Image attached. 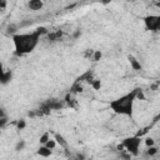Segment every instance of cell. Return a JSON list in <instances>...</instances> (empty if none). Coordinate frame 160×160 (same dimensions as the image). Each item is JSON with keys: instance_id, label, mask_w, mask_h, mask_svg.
I'll use <instances>...</instances> for the list:
<instances>
[{"instance_id": "1", "label": "cell", "mask_w": 160, "mask_h": 160, "mask_svg": "<svg viewBox=\"0 0 160 160\" xmlns=\"http://www.w3.org/2000/svg\"><path fill=\"white\" fill-rule=\"evenodd\" d=\"M49 30L44 26L36 28L31 32H22V34H15L12 35V44H14V52L18 56H24L35 50V48L40 42V38L42 35H46Z\"/></svg>"}, {"instance_id": "2", "label": "cell", "mask_w": 160, "mask_h": 160, "mask_svg": "<svg viewBox=\"0 0 160 160\" xmlns=\"http://www.w3.org/2000/svg\"><path fill=\"white\" fill-rule=\"evenodd\" d=\"M136 91H138V89H134L130 92H126L125 95L110 101L109 108L118 115L131 118L132 112H134V104L136 101Z\"/></svg>"}, {"instance_id": "3", "label": "cell", "mask_w": 160, "mask_h": 160, "mask_svg": "<svg viewBox=\"0 0 160 160\" xmlns=\"http://www.w3.org/2000/svg\"><path fill=\"white\" fill-rule=\"evenodd\" d=\"M141 136L139 135H134V136H130V138H125L121 144L125 149L126 152H129L131 156H138L139 155V151H140V146H141Z\"/></svg>"}, {"instance_id": "4", "label": "cell", "mask_w": 160, "mask_h": 160, "mask_svg": "<svg viewBox=\"0 0 160 160\" xmlns=\"http://www.w3.org/2000/svg\"><path fill=\"white\" fill-rule=\"evenodd\" d=\"M144 25H145V29L149 30V31H159L160 29V16L159 15H146L144 19Z\"/></svg>"}, {"instance_id": "5", "label": "cell", "mask_w": 160, "mask_h": 160, "mask_svg": "<svg viewBox=\"0 0 160 160\" xmlns=\"http://www.w3.org/2000/svg\"><path fill=\"white\" fill-rule=\"evenodd\" d=\"M44 1L45 0H29L28 2V6L30 10L32 11H38V10H41L42 6H44Z\"/></svg>"}, {"instance_id": "6", "label": "cell", "mask_w": 160, "mask_h": 160, "mask_svg": "<svg viewBox=\"0 0 160 160\" xmlns=\"http://www.w3.org/2000/svg\"><path fill=\"white\" fill-rule=\"evenodd\" d=\"M54 139H55L56 144H58L60 148H62V149H66V148H68V141L65 140V138H64L61 134L54 132Z\"/></svg>"}, {"instance_id": "7", "label": "cell", "mask_w": 160, "mask_h": 160, "mask_svg": "<svg viewBox=\"0 0 160 160\" xmlns=\"http://www.w3.org/2000/svg\"><path fill=\"white\" fill-rule=\"evenodd\" d=\"M51 152H52V150L49 149V148H46L45 145H40L39 149L36 150V154L39 156H42V158H49L51 155Z\"/></svg>"}, {"instance_id": "8", "label": "cell", "mask_w": 160, "mask_h": 160, "mask_svg": "<svg viewBox=\"0 0 160 160\" xmlns=\"http://www.w3.org/2000/svg\"><path fill=\"white\" fill-rule=\"evenodd\" d=\"M128 60H129V62H130V66H131L134 70H141V64H140V61H139L134 55H129V56H128Z\"/></svg>"}, {"instance_id": "9", "label": "cell", "mask_w": 160, "mask_h": 160, "mask_svg": "<svg viewBox=\"0 0 160 160\" xmlns=\"http://www.w3.org/2000/svg\"><path fill=\"white\" fill-rule=\"evenodd\" d=\"M11 79V71L10 70H5L1 75H0V84H8Z\"/></svg>"}, {"instance_id": "10", "label": "cell", "mask_w": 160, "mask_h": 160, "mask_svg": "<svg viewBox=\"0 0 160 160\" xmlns=\"http://www.w3.org/2000/svg\"><path fill=\"white\" fill-rule=\"evenodd\" d=\"M101 80H99V79H92L91 80V82H90V86L94 89V90H100L101 89Z\"/></svg>"}, {"instance_id": "11", "label": "cell", "mask_w": 160, "mask_h": 160, "mask_svg": "<svg viewBox=\"0 0 160 160\" xmlns=\"http://www.w3.org/2000/svg\"><path fill=\"white\" fill-rule=\"evenodd\" d=\"M49 139H50V131H45L44 134H41L40 138H39V142H40V145H44Z\"/></svg>"}, {"instance_id": "12", "label": "cell", "mask_w": 160, "mask_h": 160, "mask_svg": "<svg viewBox=\"0 0 160 160\" xmlns=\"http://www.w3.org/2000/svg\"><path fill=\"white\" fill-rule=\"evenodd\" d=\"M102 56V52L100 50H92V54H91V60L92 61H99Z\"/></svg>"}, {"instance_id": "13", "label": "cell", "mask_w": 160, "mask_h": 160, "mask_svg": "<svg viewBox=\"0 0 160 160\" xmlns=\"http://www.w3.org/2000/svg\"><path fill=\"white\" fill-rule=\"evenodd\" d=\"M44 145H45L46 148L51 149V150H54V149H55V148L58 146V144H56V141H55V139H54V138H52V139L50 138V139H49V140H48V141H46V142H45Z\"/></svg>"}, {"instance_id": "14", "label": "cell", "mask_w": 160, "mask_h": 160, "mask_svg": "<svg viewBox=\"0 0 160 160\" xmlns=\"http://www.w3.org/2000/svg\"><path fill=\"white\" fill-rule=\"evenodd\" d=\"M146 154H148L149 156H154V155H156V154H158V148H156L155 145H152V146H148Z\"/></svg>"}, {"instance_id": "15", "label": "cell", "mask_w": 160, "mask_h": 160, "mask_svg": "<svg viewBox=\"0 0 160 160\" xmlns=\"http://www.w3.org/2000/svg\"><path fill=\"white\" fill-rule=\"evenodd\" d=\"M26 128V121L25 120H18V122H16V129L18 130H24Z\"/></svg>"}, {"instance_id": "16", "label": "cell", "mask_w": 160, "mask_h": 160, "mask_svg": "<svg viewBox=\"0 0 160 160\" xmlns=\"http://www.w3.org/2000/svg\"><path fill=\"white\" fill-rule=\"evenodd\" d=\"M144 142H145L146 146H152V145H155V140H154L152 138H150V136H148V138L144 140Z\"/></svg>"}, {"instance_id": "17", "label": "cell", "mask_w": 160, "mask_h": 160, "mask_svg": "<svg viewBox=\"0 0 160 160\" xmlns=\"http://www.w3.org/2000/svg\"><path fill=\"white\" fill-rule=\"evenodd\" d=\"M8 6V0H0V11L5 10Z\"/></svg>"}, {"instance_id": "18", "label": "cell", "mask_w": 160, "mask_h": 160, "mask_svg": "<svg viewBox=\"0 0 160 160\" xmlns=\"http://www.w3.org/2000/svg\"><path fill=\"white\" fill-rule=\"evenodd\" d=\"M6 124V118H0V129L4 128Z\"/></svg>"}, {"instance_id": "19", "label": "cell", "mask_w": 160, "mask_h": 160, "mask_svg": "<svg viewBox=\"0 0 160 160\" xmlns=\"http://www.w3.org/2000/svg\"><path fill=\"white\" fill-rule=\"evenodd\" d=\"M24 145H25V142H24V141H20V142L16 145V150H21V149L24 148Z\"/></svg>"}, {"instance_id": "20", "label": "cell", "mask_w": 160, "mask_h": 160, "mask_svg": "<svg viewBox=\"0 0 160 160\" xmlns=\"http://www.w3.org/2000/svg\"><path fill=\"white\" fill-rule=\"evenodd\" d=\"M0 118H6V114H5L4 109H1V108H0Z\"/></svg>"}, {"instance_id": "21", "label": "cell", "mask_w": 160, "mask_h": 160, "mask_svg": "<svg viewBox=\"0 0 160 160\" xmlns=\"http://www.w3.org/2000/svg\"><path fill=\"white\" fill-rule=\"evenodd\" d=\"M112 0H100V2L101 4H104V5H108V4H110Z\"/></svg>"}, {"instance_id": "22", "label": "cell", "mask_w": 160, "mask_h": 160, "mask_svg": "<svg viewBox=\"0 0 160 160\" xmlns=\"http://www.w3.org/2000/svg\"><path fill=\"white\" fill-rule=\"evenodd\" d=\"M154 1H155V2H158V1H159V0H154Z\"/></svg>"}, {"instance_id": "23", "label": "cell", "mask_w": 160, "mask_h": 160, "mask_svg": "<svg viewBox=\"0 0 160 160\" xmlns=\"http://www.w3.org/2000/svg\"><path fill=\"white\" fill-rule=\"evenodd\" d=\"M0 135H1V130H0Z\"/></svg>"}]
</instances>
